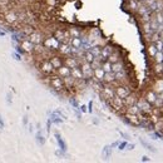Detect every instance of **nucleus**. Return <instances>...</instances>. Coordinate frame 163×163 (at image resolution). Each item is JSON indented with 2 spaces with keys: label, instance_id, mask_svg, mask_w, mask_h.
I'll return each mask as SVG.
<instances>
[{
  "label": "nucleus",
  "instance_id": "1",
  "mask_svg": "<svg viewBox=\"0 0 163 163\" xmlns=\"http://www.w3.org/2000/svg\"><path fill=\"white\" fill-rule=\"evenodd\" d=\"M79 67H80V69H82L84 79H92L93 78V68H92V64L88 63V62H85L84 58H83V60H82V63H80Z\"/></svg>",
  "mask_w": 163,
  "mask_h": 163
},
{
  "label": "nucleus",
  "instance_id": "2",
  "mask_svg": "<svg viewBox=\"0 0 163 163\" xmlns=\"http://www.w3.org/2000/svg\"><path fill=\"white\" fill-rule=\"evenodd\" d=\"M109 104L112 106L113 109L118 110V112H122V110H124L126 112V106H124V100L123 98L118 97V96H114L112 99L109 100Z\"/></svg>",
  "mask_w": 163,
  "mask_h": 163
},
{
  "label": "nucleus",
  "instance_id": "3",
  "mask_svg": "<svg viewBox=\"0 0 163 163\" xmlns=\"http://www.w3.org/2000/svg\"><path fill=\"white\" fill-rule=\"evenodd\" d=\"M50 85L53 87L57 92H62L65 87H64V82H63V78L59 75H55V77H51L50 79Z\"/></svg>",
  "mask_w": 163,
  "mask_h": 163
},
{
  "label": "nucleus",
  "instance_id": "4",
  "mask_svg": "<svg viewBox=\"0 0 163 163\" xmlns=\"http://www.w3.org/2000/svg\"><path fill=\"white\" fill-rule=\"evenodd\" d=\"M43 44L47 49H58L59 45H60V41H59L55 37H50V38H47L43 41Z\"/></svg>",
  "mask_w": 163,
  "mask_h": 163
},
{
  "label": "nucleus",
  "instance_id": "5",
  "mask_svg": "<svg viewBox=\"0 0 163 163\" xmlns=\"http://www.w3.org/2000/svg\"><path fill=\"white\" fill-rule=\"evenodd\" d=\"M116 90V96L121 97V98H126L127 96H129L131 94V89L127 87V85H117V87L114 88Z\"/></svg>",
  "mask_w": 163,
  "mask_h": 163
},
{
  "label": "nucleus",
  "instance_id": "6",
  "mask_svg": "<svg viewBox=\"0 0 163 163\" xmlns=\"http://www.w3.org/2000/svg\"><path fill=\"white\" fill-rule=\"evenodd\" d=\"M4 20H5L6 24L14 25L16 21L19 20V16H18V14L14 13V11H6V13L4 14Z\"/></svg>",
  "mask_w": 163,
  "mask_h": 163
},
{
  "label": "nucleus",
  "instance_id": "7",
  "mask_svg": "<svg viewBox=\"0 0 163 163\" xmlns=\"http://www.w3.org/2000/svg\"><path fill=\"white\" fill-rule=\"evenodd\" d=\"M28 39L33 43V44H35V45L43 44V41H44V38H43L41 33H39V31H33L30 35H28Z\"/></svg>",
  "mask_w": 163,
  "mask_h": 163
},
{
  "label": "nucleus",
  "instance_id": "8",
  "mask_svg": "<svg viewBox=\"0 0 163 163\" xmlns=\"http://www.w3.org/2000/svg\"><path fill=\"white\" fill-rule=\"evenodd\" d=\"M102 96L104 97V99H107L109 102L110 99L116 96V90H114V88L109 87V85H106V87L102 88Z\"/></svg>",
  "mask_w": 163,
  "mask_h": 163
},
{
  "label": "nucleus",
  "instance_id": "9",
  "mask_svg": "<svg viewBox=\"0 0 163 163\" xmlns=\"http://www.w3.org/2000/svg\"><path fill=\"white\" fill-rule=\"evenodd\" d=\"M104 74H106V72L103 70L102 67L94 68L93 69V79L97 80V82H103V79H104Z\"/></svg>",
  "mask_w": 163,
  "mask_h": 163
},
{
  "label": "nucleus",
  "instance_id": "10",
  "mask_svg": "<svg viewBox=\"0 0 163 163\" xmlns=\"http://www.w3.org/2000/svg\"><path fill=\"white\" fill-rule=\"evenodd\" d=\"M127 118V121L129 122L133 126H139L141 124V118H139V114H132V113H127L126 112V116Z\"/></svg>",
  "mask_w": 163,
  "mask_h": 163
},
{
  "label": "nucleus",
  "instance_id": "11",
  "mask_svg": "<svg viewBox=\"0 0 163 163\" xmlns=\"http://www.w3.org/2000/svg\"><path fill=\"white\" fill-rule=\"evenodd\" d=\"M40 70L44 74H50V73L54 72V67L51 65V63L49 60H44V62H41V64H40Z\"/></svg>",
  "mask_w": 163,
  "mask_h": 163
},
{
  "label": "nucleus",
  "instance_id": "12",
  "mask_svg": "<svg viewBox=\"0 0 163 163\" xmlns=\"http://www.w3.org/2000/svg\"><path fill=\"white\" fill-rule=\"evenodd\" d=\"M64 64L68 67V68H75V67H79V62H78V59H77L75 57H69V55H67V58L64 59Z\"/></svg>",
  "mask_w": 163,
  "mask_h": 163
},
{
  "label": "nucleus",
  "instance_id": "13",
  "mask_svg": "<svg viewBox=\"0 0 163 163\" xmlns=\"http://www.w3.org/2000/svg\"><path fill=\"white\" fill-rule=\"evenodd\" d=\"M137 106L141 108V112H144V113H151V103H148L145 99H141L139 102H137Z\"/></svg>",
  "mask_w": 163,
  "mask_h": 163
},
{
  "label": "nucleus",
  "instance_id": "14",
  "mask_svg": "<svg viewBox=\"0 0 163 163\" xmlns=\"http://www.w3.org/2000/svg\"><path fill=\"white\" fill-rule=\"evenodd\" d=\"M58 50H59V53L63 54V55H69L72 53V47H70L69 43H60Z\"/></svg>",
  "mask_w": 163,
  "mask_h": 163
},
{
  "label": "nucleus",
  "instance_id": "15",
  "mask_svg": "<svg viewBox=\"0 0 163 163\" xmlns=\"http://www.w3.org/2000/svg\"><path fill=\"white\" fill-rule=\"evenodd\" d=\"M113 50H114V48H113L112 45H106V47H103V48H102V51H100V57H102L103 60H107V58L113 53Z\"/></svg>",
  "mask_w": 163,
  "mask_h": 163
},
{
  "label": "nucleus",
  "instance_id": "16",
  "mask_svg": "<svg viewBox=\"0 0 163 163\" xmlns=\"http://www.w3.org/2000/svg\"><path fill=\"white\" fill-rule=\"evenodd\" d=\"M70 68H68L65 64H63L62 67H59L58 69H57V75L59 77H62V78H65V77L68 75H70Z\"/></svg>",
  "mask_w": 163,
  "mask_h": 163
},
{
  "label": "nucleus",
  "instance_id": "17",
  "mask_svg": "<svg viewBox=\"0 0 163 163\" xmlns=\"http://www.w3.org/2000/svg\"><path fill=\"white\" fill-rule=\"evenodd\" d=\"M34 47H35V44H33L29 39H25V40L21 41V48H23L24 51H27V53H33Z\"/></svg>",
  "mask_w": 163,
  "mask_h": 163
},
{
  "label": "nucleus",
  "instance_id": "18",
  "mask_svg": "<svg viewBox=\"0 0 163 163\" xmlns=\"http://www.w3.org/2000/svg\"><path fill=\"white\" fill-rule=\"evenodd\" d=\"M141 30L143 33V35H151V34L153 33L149 21H142L141 23Z\"/></svg>",
  "mask_w": 163,
  "mask_h": 163
},
{
  "label": "nucleus",
  "instance_id": "19",
  "mask_svg": "<svg viewBox=\"0 0 163 163\" xmlns=\"http://www.w3.org/2000/svg\"><path fill=\"white\" fill-rule=\"evenodd\" d=\"M70 75L73 77V78L75 80H80V79H84V77H83V73H82V69H80V67H75V68H72V70H70Z\"/></svg>",
  "mask_w": 163,
  "mask_h": 163
},
{
  "label": "nucleus",
  "instance_id": "20",
  "mask_svg": "<svg viewBox=\"0 0 163 163\" xmlns=\"http://www.w3.org/2000/svg\"><path fill=\"white\" fill-rule=\"evenodd\" d=\"M124 106L126 107H129V106H133V104H137V102H138V98H137L134 94H129V96H127L124 99Z\"/></svg>",
  "mask_w": 163,
  "mask_h": 163
},
{
  "label": "nucleus",
  "instance_id": "21",
  "mask_svg": "<svg viewBox=\"0 0 163 163\" xmlns=\"http://www.w3.org/2000/svg\"><path fill=\"white\" fill-rule=\"evenodd\" d=\"M144 99L148 103H151V104H154V102H156V99H157V93L154 90H148L147 93H145Z\"/></svg>",
  "mask_w": 163,
  "mask_h": 163
},
{
  "label": "nucleus",
  "instance_id": "22",
  "mask_svg": "<svg viewBox=\"0 0 163 163\" xmlns=\"http://www.w3.org/2000/svg\"><path fill=\"white\" fill-rule=\"evenodd\" d=\"M63 82H64L65 88H74L75 87V79L72 75H68V77H65V78H63Z\"/></svg>",
  "mask_w": 163,
  "mask_h": 163
},
{
  "label": "nucleus",
  "instance_id": "23",
  "mask_svg": "<svg viewBox=\"0 0 163 163\" xmlns=\"http://www.w3.org/2000/svg\"><path fill=\"white\" fill-rule=\"evenodd\" d=\"M49 62L51 63V65H53V67H54V69H58V68H59V67H62V65L64 64V62H63V60H62V59H60V58H59V57H57V55H54V57H51Z\"/></svg>",
  "mask_w": 163,
  "mask_h": 163
},
{
  "label": "nucleus",
  "instance_id": "24",
  "mask_svg": "<svg viewBox=\"0 0 163 163\" xmlns=\"http://www.w3.org/2000/svg\"><path fill=\"white\" fill-rule=\"evenodd\" d=\"M103 82L107 83V84H112L116 82V73L114 72H109V73H106L104 74V79Z\"/></svg>",
  "mask_w": 163,
  "mask_h": 163
},
{
  "label": "nucleus",
  "instance_id": "25",
  "mask_svg": "<svg viewBox=\"0 0 163 163\" xmlns=\"http://www.w3.org/2000/svg\"><path fill=\"white\" fill-rule=\"evenodd\" d=\"M107 60H108V62H110L112 64H113V63H117V62H119V60H122V59H121V54H119L118 51L113 50V53L107 58Z\"/></svg>",
  "mask_w": 163,
  "mask_h": 163
},
{
  "label": "nucleus",
  "instance_id": "26",
  "mask_svg": "<svg viewBox=\"0 0 163 163\" xmlns=\"http://www.w3.org/2000/svg\"><path fill=\"white\" fill-rule=\"evenodd\" d=\"M152 90H154L157 94H159V93L163 92V79L162 78L161 79H157L156 82H154V85H153V89Z\"/></svg>",
  "mask_w": 163,
  "mask_h": 163
},
{
  "label": "nucleus",
  "instance_id": "27",
  "mask_svg": "<svg viewBox=\"0 0 163 163\" xmlns=\"http://www.w3.org/2000/svg\"><path fill=\"white\" fill-rule=\"evenodd\" d=\"M69 44H70L73 48H78V49H80V48H82V44H83V41H82L80 37H73V38L70 39V43H69Z\"/></svg>",
  "mask_w": 163,
  "mask_h": 163
},
{
  "label": "nucleus",
  "instance_id": "28",
  "mask_svg": "<svg viewBox=\"0 0 163 163\" xmlns=\"http://www.w3.org/2000/svg\"><path fill=\"white\" fill-rule=\"evenodd\" d=\"M126 112L132 113V114H141V108L137 104H133V106H129V107H126Z\"/></svg>",
  "mask_w": 163,
  "mask_h": 163
},
{
  "label": "nucleus",
  "instance_id": "29",
  "mask_svg": "<svg viewBox=\"0 0 163 163\" xmlns=\"http://www.w3.org/2000/svg\"><path fill=\"white\" fill-rule=\"evenodd\" d=\"M123 69H124V64H123L122 60H119V62L112 64V72H114V73L121 72V70H123Z\"/></svg>",
  "mask_w": 163,
  "mask_h": 163
},
{
  "label": "nucleus",
  "instance_id": "30",
  "mask_svg": "<svg viewBox=\"0 0 163 163\" xmlns=\"http://www.w3.org/2000/svg\"><path fill=\"white\" fill-rule=\"evenodd\" d=\"M83 58H84V60H85V62H88V63H93V60H94V59H96L97 57L94 55L90 50H87V51L84 53V57H83Z\"/></svg>",
  "mask_w": 163,
  "mask_h": 163
},
{
  "label": "nucleus",
  "instance_id": "31",
  "mask_svg": "<svg viewBox=\"0 0 163 163\" xmlns=\"http://www.w3.org/2000/svg\"><path fill=\"white\" fill-rule=\"evenodd\" d=\"M147 51H148V55H149L151 58H153L154 55H156L157 48H156V45H154V43H149L148 47H147Z\"/></svg>",
  "mask_w": 163,
  "mask_h": 163
},
{
  "label": "nucleus",
  "instance_id": "32",
  "mask_svg": "<svg viewBox=\"0 0 163 163\" xmlns=\"http://www.w3.org/2000/svg\"><path fill=\"white\" fill-rule=\"evenodd\" d=\"M152 70H153L154 75H161V74H163L162 64H161V63H154V65H153V68H152Z\"/></svg>",
  "mask_w": 163,
  "mask_h": 163
},
{
  "label": "nucleus",
  "instance_id": "33",
  "mask_svg": "<svg viewBox=\"0 0 163 163\" xmlns=\"http://www.w3.org/2000/svg\"><path fill=\"white\" fill-rule=\"evenodd\" d=\"M126 78H127V73L124 69L116 73V82H124Z\"/></svg>",
  "mask_w": 163,
  "mask_h": 163
},
{
  "label": "nucleus",
  "instance_id": "34",
  "mask_svg": "<svg viewBox=\"0 0 163 163\" xmlns=\"http://www.w3.org/2000/svg\"><path fill=\"white\" fill-rule=\"evenodd\" d=\"M54 37L60 41V43H64L65 41V37H64V30H55L54 33Z\"/></svg>",
  "mask_w": 163,
  "mask_h": 163
},
{
  "label": "nucleus",
  "instance_id": "35",
  "mask_svg": "<svg viewBox=\"0 0 163 163\" xmlns=\"http://www.w3.org/2000/svg\"><path fill=\"white\" fill-rule=\"evenodd\" d=\"M102 68H103V70H104L106 73L112 72V63L108 62V60H103V63H102Z\"/></svg>",
  "mask_w": 163,
  "mask_h": 163
},
{
  "label": "nucleus",
  "instance_id": "36",
  "mask_svg": "<svg viewBox=\"0 0 163 163\" xmlns=\"http://www.w3.org/2000/svg\"><path fill=\"white\" fill-rule=\"evenodd\" d=\"M153 62L154 63H162L163 62V51H157L156 55L153 57Z\"/></svg>",
  "mask_w": 163,
  "mask_h": 163
},
{
  "label": "nucleus",
  "instance_id": "37",
  "mask_svg": "<svg viewBox=\"0 0 163 163\" xmlns=\"http://www.w3.org/2000/svg\"><path fill=\"white\" fill-rule=\"evenodd\" d=\"M69 34H70V37L73 38V37H80V31H79V29L78 28H74V27H72V28H69Z\"/></svg>",
  "mask_w": 163,
  "mask_h": 163
},
{
  "label": "nucleus",
  "instance_id": "38",
  "mask_svg": "<svg viewBox=\"0 0 163 163\" xmlns=\"http://www.w3.org/2000/svg\"><path fill=\"white\" fill-rule=\"evenodd\" d=\"M154 45H156V48H157V51H163V41H162V39H158V40L154 41Z\"/></svg>",
  "mask_w": 163,
  "mask_h": 163
},
{
  "label": "nucleus",
  "instance_id": "39",
  "mask_svg": "<svg viewBox=\"0 0 163 163\" xmlns=\"http://www.w3.org/2000/svg\"><path fill=\"white\" fill-rule=\"evenodd\" d=\"M92 53L94 54V55H96V57H100V51H102V48L100 47H94L92 50Z\"/></svg>",
  "mask_w": 163,
  "mask_h": 163
},
{
  "label": "nucleus",
  "instance_id": "40",
  "mask_svg": "<svg viewBox=\"0 0 163 163\" xmlns=\"http://www.w3.org/2000/svg\"><path fill=\"white\" fill-rule=\"evenodd\" d=\"M156 129L157 131H163V121H158L156 123Z\"/></svg>",
  "mask_w": 163,
  "mask_h": 163
},
{
  "label": "nucleus",
  "instance_id": "41",
  "mask_svg": "<svg viewBox=\"0 0 163 163\" xmlns=\"http://www.w3.org/2000/svg\"><path fill=\"white\" fill-rule=\"evenodd\" d=\"M47 3H49V4H51V5H54V4H55V0H47Z\"/></svg>",
  "mask_w": 163,
  "mask_h": 163
},
{
  "label": "nucleus",
  "instance_id": "42",
  "mask_svg": "<svg viewBox=\"0 0 163 163\" xmlns=\"http://www.w3.org/2000/svg\"><path fill=\"white\" fill-rule=\"evenodd\" d=\"M137 2H139V3H144V0H137Z\"/></svg>",
  "mask_w": 163,
  "mask_h": 163
},
{
  "label": "nucleus",
  "instance_id": "43",
  "mask_svg": "<svg viewBox=\"0 0 163 163\" xmlns=\"http://www.w3.org/2000/svg\"><path fill=\"white\" fill-rule=\"evenodd\" d=\"M161 64H162V68H163V62H162V63H161Z\"/></svg>",
  "mask_w": 163,
  "mask_h": 163
},
{
  "label": "nucleus",
  "instance_id": "44",
  "mask_svg": "<svg viewBox=\"0 0 163 163\" xmlns=\"http://www.w3.org/2000/svg\"><path fill=\"white\" fill-rule=\"evenodd\" d=\"M162 41H163V39H162Z\"/></svg>",
  "mask_w": 163,
  "mask_h": 163
},
{
  "label": "nucleus",
  "instance_id": "45",
  "mask_svg": "<svg viewBox=\"0 0 163 163\" xmlns=\"http://www.w3.org/2000/svg\"><path fill=\"white\" fill-rule=\"evenodd\" d=\"M162 75H163V74H162Z\"/></svg>",
  "mask_w": 163,
  "mask_h": 163
}]
</instances>
